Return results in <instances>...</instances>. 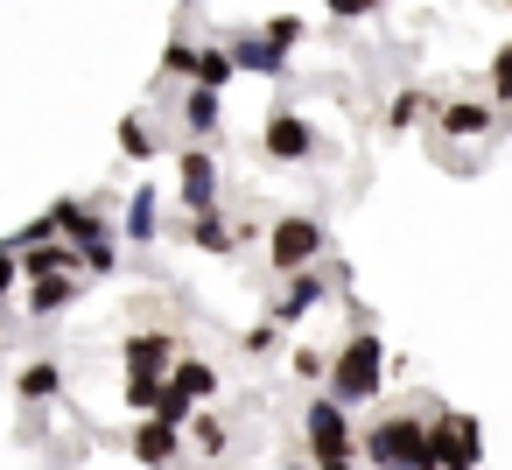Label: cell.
<instances>
[{
    "label": "cell",
    "mask_w": 512,
    "mask_h": 470,
    "mask_svg": "<svg viewBox=\"0 0 512 470\" xmlns=\"http://www.w3.org/2000/svg\"><path fill=\"white\" fill-rule=\"evenodd\" d=\"M260 148H267L274 162H309V155H316V127H309L302 113H267Z\"/></svg>",
    "instance_id": "obj_6"
},
{
    "label": "cell",
    "mask_w": 512,
    "mask_h": 470,
    "mask_svg": "<svg viewBox=\"0 0 512 470\" xmlns=\"http://www.w3.org/2000/svg\"><path fill=\"white\" fill-rule=\"evenodd\" d=\"M330 253V232L316 225V218H281L274 232H267V260H274V274H302V267H316Z\"/></svg>",
    "instance_id": "obj_4"
},
{
    "label": "cell",
    "mask_w": 512,
    "mask_h": 470,
    "mask_svg": "<svg viewBox=\"0 0 512 470\" xmlns=\"http://www.w3.org/2000/svg\"><path fill=\"white\" fill-rule=\"evenodd\" d=\"M78 295H85V288H78L71 274H43V281H29V316H43V323H50V316H64Z\"/></svg>",
    "instance_id": "obj_13"
},
{
    "label": "cell",
    "mask_w": 512,
    "mask_h": 470,
    "mask_svg": "<svg viewBox=\"0 0 512 470\" xmlns=\"http://www.w3.org/2000/svg\"><path fill=\"white\" fill-rule=\"evenodd\" d=\"M302 428H309V456H358L351 449V421H344V400H309V414H302Z\"/></svg>",
    "instance_id": "obj_5"
},
{
    "label": "cell",
    "mask_w": 512,
    "mask_h": 470,
    "mask_svg": "<svg viewBox=\"0 0 512 470\" xmlns=\"http://www.w3.org/2000/svg\"><path fill=\"white\" fill-rule=\"evenodd\" d=\"M386 344L372 337V330H358V337H344L337 351H330V400H344V407H365V400H379L386 393Z\"/></svg>",
    "instance_id": "obj_1"
},
{
    "label": "cell",
    "mask_w": 512,
    "mask_h": 470,
    "mask_svg": "<svg viewBox=\"0 0 512 470\" xmlns=\"http://www.w3.org/2000/svg\"><path fill=\"white\" fill-rule=\"evenodd\" d=\"M484 78H491V99H498V106H512V43L491 57V71H484Z\"/></svg>",
    "instance_id": "obj_25"
},
{
    "label": "cell",
    "mask_w": 512,
    "mask_h": 470,
    "mask_svg": "<svg viewBox=\"0 0 512 470\" xmlns=\"http://www.w3.org/2000/svg\"><path fill=\"white\" fill-rule=\"evenodd\" d=\"M260 36H267L274 50H295V43H302V15H274V22H267Z\"/></svg>",
    "instance_id": "obj_26"
},
{
    "label": "cell",
    "mask_w": 512,
    "mask_h": 470,
    "mask_svg": "<svg viewBox=\"0 0 512 470\" xmlns=\"http://www.w3.org/2000/svg\"><path fill=\"white\" fill-rule=\"evenodd\" d=\"M295 379H330V351H295Z\"/></svg>",
    "instance_id": "obj_28"
},
{
    "label": "cell",
    "mask_w": 512,
    "mask_h": 470,
    "mask_svg": "<svg viewBox=\"0 0 512 470\" xmlns=\"http://www.w3.org/2000/svg\"><path fill=\"white\" fill-rule=\"evenodd\" d=\"M316 470H351V456H309Z\"/></svg>",
    "instance_id": "obj_31"
},
{
    "label": "cell",
    "mask_w": 512,
    "mask_h": 470,
    "mask_svg": "<svg viewBox=\"0 0 512 470\" xmlns=\"http://www.w3.org/2000/svg\"><path fill=\"white\" fill-rule=\"evenodd\" d=\"M330 295V281L316 274V267H302V274H288V288L274 295V323H295V316H309L316 302Z\"/></svg>",
    "instance_id": "obj_10"
},
{
    "label": "cell",
    "mask_w": 512,
    "mask_h": 470,
    "mask_svg": "<svg viewBox=\"0 0 512 470\" xmlns=\"http://www.w3.org/2000/svg\"><path fill=\"white\" fill-rule=\"evenodd\" d=\"M162 393H169V372H127V407L134 414H155Z\"/></svg>",
    "instance_id": "obj_19"
},
{
    "label": "cell",
    "mask_w": 512,
    "mask_h": 470,
    "mask_svg": "<svg viewBox=\"0 0 512 470\" xmlns=\"http://www.w3.org/2000/svg\"><path fill=\"white\" fill-rule=\"evenodd\" d=\"M239 78V57H232V43H211V50H197V71H190V85H211V92H225Z\"/></svg>",
    "instance_id": "obj_15"
},
{
    "label": "cell",
    "mask_w": 512,
    "mask_h": 470,
    "mask_svg": "<svg viewBox=\"0 0 512 470\" xmlns=\"http://www.w3.org/2000/svg\"><path fill=\"white\" fill-rule=\"evenodd\" d=\"M15 281H22V246L0 239V295H15Z\"/></svg>",
    "instance_id": "obj_27"
},
{
    "label": "cell",
    "mask_w": 512,
    "mask_h": 470,
    "mask_svg": "<svg viewBox=\"0 0 512 470\" xmlns=\"http://www.w3.org/2000/svg\"><path fill=\"white\" fill-rule=\"evenodd\" d=\"M183 134H190V141H211V134H218V92H211V85H190V99H183Z\"/></svg>",
    "instance_id": "obj_16"
},
{
    "label": "cell",
    "mask_w": 512,
    "mask_h": 470,
    "mask_svg": "<svg viewBox=\"0 0 512 470\" xmlns=\"http://www.w3.org/2000/svg\"><path fill=\"white\" fill-rule=\"evenodd\" d=\"M190 71H197V43H183V36H176V43L162 50V78H190Z\"/></svg>",
    "instance_id": "obj_24"
},
{
    "label": "cell",
    "mask_w": 512,
    "mask_h": 470,
    "mask_svg": "<svg viewBox=\"0 0 512 470\" xmlns=\"http://www.w3.org/2000/svg\"><path fill=\"white\" fill-rule=\"evenodd\" d=\"M169 386H176V393H190V400L204 407V400L218 393V372H211L204 358H176V365H169Z\"/></svg>",
    "instance_id": "obj_18"
},
{
    "label": "cell",
    "mask_w": 512,
    "mask_h": 470,
    "mask_svg": "<svg viewBox=\"0 0 512 470\" xmlns=\"http://www.w3.org/2000/svg\"><path fill=\"white\" fill-rule=\"evenodd\" d=\"M120 155H127V162H148V155H155V134H148L141 120H120Z\"/></svg>",
    "instance_id": "obj_23"
},
{
    "label": "cell",
    "mask_w": 512,
    "mask_h": 470,
    "mask_svg": "<svg viewBox=\"0 0 512 470\" xmlns=\"http://www.w3.org/2000/svg\"><path fill=\"white\" fill-rule=\"evenodd\" d=\"M15 393H22V400H36V407H43V400H57V393H64V365H57V358H36V365H22Z\"/></svg>",
    "instance_id": "obj_17"
},
{
    "label": "cell",
    "mask_w": 512,
    "mask_h": 470,
    "mask_svg": "<svg viewBox=\"0 0 512 470\" xmlns=\"http://www.w3.org/2000/svg\"><path fill=\"white\" fill-rule=\"evenodd\" d=\"M183 456V435H176V421H162V414H141V428H134V463H148V470H169Z\"/></svg>",
    "instance_id": "obj_8"
},
{
    "label": "cell",
    "mask_w": 512,
    "mask_h": 470,
    "mask_svg": "<svg viewBox=\"0 0 512 470\" xmlns=\"http://www.w3.org/2000/svg\"><path fill=\"white\" fill-rule=\"evenodd\" d=\"M428 456H435V470H484V435H477V421L456 414V407L428 414Z\"/></svg>",
    "instance_id": "obj_3"
},
{
    "label": "cell",
    "mask_w": 512,
    "mask_h": 470,
    "mask_svg": "<svg viewBox=\"0 0 512 470\" xmlns=\"http://www.w3.org/2000/svg\"><path fill=\"white\" fill-rule=\"evenodd\" d=\"M274 344H281V323H253V330H246V351H253V358H267Z\"/></svg>",
    "instance_id": "obj_30"
},
{
    "label": "cell",
    "mask_w": 512,
    "mask_h": 470,
    "mask_svg": "<svg viewBox=\"0 0 512 470\" xmlns=\"http://www.w3.org/2000/svg\"><path fill=\"white\" fill-rule=\"evenodd\" d=\"M127 239H162V232H155V190H148V183H141L134 204H127Z\"/></svg>",
    "instance_id": "obj_21"
},
{
    "label": "cell",
    "mask_w": 512,
    "mask_h": 470,
    "mask_svg": "<svg viewBox=\"0 0 512 470\" xmlns=\"http://www.w3.org/2000/svg\"><path fill=\"white\" fill-rule=\"evenodd\" d=\"M120 358H127V372H169V365H176V337H162V330H134V337L120 344Z\"/></svg>",
    "instance_id": "obj_11"
},
{
    "label": "cell",
    "mask_w": 512,
    "mask_h": 470,
    "mask_svg": "<svg viewBox=\"0 0 512 470\" xmlns=\"http://www.w3.org/2000/svg\"><path fill=\"white\" fill-rule=\"evenodd\" d=\"M281 470H316V463H281Z\"/></svg>",
    "instance_id": "obj_32"
},
{
    "label": "cell",
    "mask_w": 512,
    "mask_h": 470,
    "mask_svg": "<svg viewBox=\"0 0 512 470\" xmlns=\"http://www.w3.org/2000/svg\"><path fill=\"white\" fill-rule=\"evenodd\" d=\"M183 204H190V211H211V204H218V155H211L204 141L183 155Z\"/></svg>",
    "instance_id": "obj_9"
},
{
    "label": "cell",
    "mask_w": 512,
    "mask_h": 470,
    "mask_svg": "<svg viewBox=\"0 0 512 470\" xmlns=\"http://www.w3.org/2000/svg\"><path fill=\"white\" fill-rule=\"evenodd\" d=\"M435 127H442V141H484L498 127V113L484 99H442L435 106Z\"/></svg>",
    "instance_id": "obj_7"
},
{
    "label": "cell",
    "mask_w": 512,
    "mask_h": 470,
    "mask_svg": "<svg viewBox=\"0 0 512 470\" xmlns=\"http://www.w3.org/2000/svg\"><path fill=\"white\" fill-rule=\"evenodd\" d=\"M190 246H204V253H239V246H246V232H239V225H225V211L211 204V211H197V218H190Z\"/></svg>",
    "instance_id": "obj_12"
},
{
    "label": "cell",
    "mask_w": 512,
    "mask_h": 470,
    "mask_svg": "<svg viewBox=\"0 0 512 470\" xmlns=\"http://www.w3.org/2000/svg\"><path fill=\"white\" fill-rule=\"evenodd\" d=\"M190 428H197V449H211V456H225V449H232V421H225L218 407L190 414Z\"/></svg>",
    "instance_id": "obj_20"
},
{
    "label": "cell",
    "mask_w": 512,
    "mask_h": 470,
    "mask_svg": "<svg viewBox=\"0 0 512 470\" xmlns=\"http://www.w3.org/2000/svg\"><path fill=\"white\" fill-rule=\"evenodd\" d=\"M323 8H330V22H365L379 0H323Z\"/></svg>",
    "instance_id": "obj_29"
},
{
    "label": "cell",
    "mask_w": 512,
    "mask_h": 470,
    "mask_svg": "<svg viewBox=\"0 0 512 470\" xmlns=\"http://www.w3.org/2000/svg\"><path fill=\"white\" fill-rule=\"evenodd\" d=\"M232 57H239V71H260V78H281L288 71V50H274L267 36H239Z\"/></svg>",
    "instance_id": "obj_14"
},
{
    "label": "cell",
    "mask_w": 512,
    "mask_h": 470,
    "mask_svg": "<svg viewBox=\"0 0 512 470\" xmlns=\"http://www.w3.org/2000/svg\"><path fill=\"white\" fill-rule=\"evenodd\" d=\"M379 8H386V0H379Z\"/></svg>",
    "instance_id": "obj_33"
},
{
    "label": "cell",
    "mask_w": 512,
    "mask_h": 470,
    "mask_svg": "<svg viewBox=\"0 0 512 470\" xmlns=\"http://www.w3.org/2000/svg\"><path fill=\"white\" fill-rule=\"evenodd\" d=\"M358 449H365L372 470H435V456H428V414H379Z\"/></svg>",
    "instance_id": "obj_2"
},
{
    "label": "cell",
    "mask_w": 512,
    "mask_h": 470,
    "mask_svg": "<svg viewBox=\"0 0 512 470\" xmlns=\"http://www.w3.org/2000/svg\"><path fill=\"white\" fill-rule=\"evenodd\" d=\"M421 113H428V99H421V92H393L386 127H393V134H407V127H421Z\"/></svg>",
    "instance_id": "obj_22"
}]
</instances>
